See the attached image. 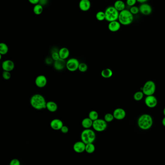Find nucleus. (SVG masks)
<instances>
[{"label": "nucleus", "instance_id": "ea45409f", "mask_svg": "<svg viewBox=\"0 0 165 165\" xmlns=\"http://www.w3.org/2000/svg\"><path fill=\"white\" fill-rule=\"evenodd\" d=\"M48 3V0H40L39 1V4H40L41 5L44 6L46 5Z\"/></svg>", "mask_w": 165, "mask_h": 165}, {"label": "nucleus", "instance_id": "4be33fe9", "mask_svg": "<svg viewBox=\"0 0 165 165\" xmlns=\"http://www.w3.org/2000/svg\"><path fill=\"white\" fill-rule=\"evenodd\" d=\"M114 7L118 11H122L125 8V4L122 0H117L115 1L114 4Z\"/></svg>", "mask_w": 165, "mask_h": 165}, {"label": "nucleus", "instance_id": "7ed1b4c3", "mask_svg": "<svg viewBox=\"0 0 165 165\" xmlns=\"http://www.w3.org/2000/svg\"><path fill=\"white\" fill-rule=\"evenodd\" d=\"M121 25L127 26L131 24L134 20V16L130 10L124 9L119 12L118 19Z\"/></svg>", "mask_w": 165, "mask_h": 165}, {"label": "nucleus", "instance_id": "37998d69", "mask_svg": "<svg viewBox=\"0 0 165 165\" xmlns=\"http://www.w3.org/2000/svg\"><path fill=\"white\" fill-rule=\"evenodd\" d=\"M163 114H164V116H165V108H164V110H163Z\"/></svg>", "mask_w": 165, "mask_h": 165}, {"label": "nucleus", "instance_id": "c85d7f7f", "mask_svg": "<svg viewBox=\"0 0 165 165\" xmlns=\"http://www.w3.org/2000/svg\"><path fill=\"white\" fill-rule=\"evenodd\" d=\"M143 93V91H139L134 95V99L136 100V101H140L141 100L143 99V97L144 96Z\"/></svg>", "mask_w": 165, "mask_h": 165}, {"label": "nucleus", "instance_id": "a211bd4d", "mask_svg": "<svg viewBox=\"0 0 165 165\" xmlns=\"http://www.w3.org/2000/svg\"><path fill=\"white\" fill-rule=\"evenodd\" d=\"M121 24L118 20L110 22L108 23V29L111 32H116L121 28Z\"/></svg>", "mask_w": 165, "mask_h": 165}, {"label": "nucleus", "instance_id": "2eb2a0df", "mask_svg": "<svg viewBox=\"0 0 165 165\" xmlns=\"http://www.w3.org/2000/svg\"><path fill=\"white\" fill-rule=\"evenodd\" d=\"M63 125V121L59 119H54L51 121L50 123L51 128L54 130H60Z\"/></svg>", "mask_w": 165, "mask_h": 165}, {"label": "nucleus", "instance_id": "4468645a", "mask_svg": "<svg viewBox=\"0 0 165 165\" xmlns=\"http://www.w3.org/2000/svg\"><path fill=\"white\" fill-rule=\"evenodd\" d=\"M1 67L4 71H7L11 72L15 68V64L14 62L10 60H4L2 63Z\"/></svg>", "mask_w": 165, "mask_h": 165}, {"label": "nucleus", "instance_id": "5701e85b", "mask_svg": "<svg viewBox=\"0 0 165 165\" xmlns=\"http://www.w3.org/2000/svg\"><path fill=\"white\" fill-rule=\"evenodd\" d=\"M101 76L104 78H110L113 75V72L110 68H106L101 71Z\"/></svg>", "mask_w": 165, "mask_h": 165}, {"label": "nucleus", "instance_id": "f704fd0d", "mask_svg": "<svg viewBox=\"0 0 165 165\" xmlns=\"http://www.w3.org/2000/svg\"><path fill=\"white\" fill-rule=\"evenodd\" d=\"M10 165H20V162L19 159L16 158L13 159L10 161Z\"/></svg>", "mask_w": 165, "mask_h": 165}, {"label": "nucleus", "instance_id": "4c0bfd02", "mask_svg": "<svg viewBox=\"0 0 165 165\" xmlns=\"http://www.w3.org/2000/svg\"><path fill=\"white\" fill-rule=\"evenodd\" d=\"M53 60L52 59V58L51 57H47L45 60V63H47L48 65L49 64H52L53 62Z\"/></svg>", "mask_w": 165, "mask_h": 165}, {"label": "nucleus", "instance_id": "cd10ccee", "mask_svg": "<svg viewBox=\"0 0 165 165\" xmlns=\"http://www.w3.org/2000/svg\"><path fill=\"white\" fill-rule=\"evenodd\" d=\"M99 117V113L96 110H92L89 113L88 117L93 121L98 119Z\"/></svg>", "mask_w": 165, "mask_h": 165}, {"label": "nucleus", "instance_id": "ddd939ff", "mask_svg": "<svg viewBox=\"0 0 165 165\" xmlns=\"http://www.w3.org/2000/svg\"><path fill=\"white\" fill-rule=\"evenodd\" d=\"M114 117L117 120H123L126 116V112L123 108H117L114 110Z\"/></svg>", "mask_w": 165, "mask_h": 165}, {"label": "nucleus", "instance_id": "e433bc0d", "mask_svg": "<svg viewBox=\"0 0 165 165\" xmlns=\"http://www.w3.org/2000/svg\"><path fill=\"white\" fill-rule=\"evenodd\" d=\"M60 131H61V132L63 134H67L69 131V128H68L67 126L63 125V126L60 129Z\"/></svg>", "mask_w": 165, "mask_h": 165}, {"label": "nucleus", "instance_id": "412c9836", "mask_svg": "<svg viewBox=\"0 0 165 165\" xmlns=\"http://www.w3.org/2000/svg\"><path fill=\"white\" fill-rule=\"evenodd\" d=\"M93 122L89 117L85 118L81 122V125L84 129H89L92 127Z\"/></svg>", "mask_w": 165, "mask_h": 165}, {"label": "nucleus", "instance_id": "393cba45", "mask_svg": "<svg viewBox=\"0 0 165 165\" xmlns=\"http://www.w3.org/2000/svg\"><path fill=\"white\" fill-rule=\"evenodd\" d=\"M9 51V48L7 44L4 43H1L0 44V54L5 55Z\"/></svg>", "mask_w": 165, "mask_h": 165}, {"label": "nucleus", "instance_id": "f03ea898", "mask_svg": "<svg viewBox=\"0 0 165 165\" xmlns=\"http://www.w3.org/2000/svg\"><path fill=\"white\" fill-rule=\"evenodd\" d=\"M137 125L140 128L143 130H148L153 125V119L150 115L144 114L141 115L137 120Z\"/></svg>", "mask_w": 165, "mask_h": 165}, {"label": "nucleus", "instance_id": "0eeeda50", "mask_svg": "<svg viewBox=\"0 0 165 165\" xmlns=\"http://www.w3.org/2000/svg\"><path fill=\"white\" fill-rule=\"evenodd\" d=\"M107 126V122L104 119H98L93 121L92 127L93 130L99 132H101L106 130Z\"/></svg>", "mask_w": 165, "mask_h": 165}, {"label": "nucleus", "instance_id": "a878e982", "mask_svg": "<svg viewBox=\"0 0 165 165\" xmlns=\"http://www.w3.org/2000/svg\"><path fill=\"white\" fill-rule=\"evenodd\" d=\"M96 147L93 143L86 144L85 152L88 154H93L95 151Z\"/></svg>", "mask_w": 165, "mask_h": 165}, {"label": "nucleus", "instance_id": "39448f33", "mask_svg": "<svg viewBox=\"0 0 165 165\" xmlns=\"http://www.w3.org/2000/svg\"><path fill=\"white\" fill-rule=\"evenodd\" d=\"M119 12L113 7H109L106 8L105 13L106 16V20L107 22H111L118 19Z\"/></svg>", "mask_w": 165, "mask_h": 165}, {"label": "nucleus", "instance_id": "2f4dec72", "mask_svg": "<svg viewBox=\"0 0 165 165\" xmlns=\"http://www.w3.org/2000/svg\"><path fill=\"white\" fill-rule=\"evenodd\" d=\"M130 11L131 12V13L134 15H137L140 12V9L138 7L134 5L133 7H130Z\"/></svg>", "mask_w": 165, "mask_h": 165}, {"label": "nucleus", "instance_id": "58836bf2", "mask_svg": "<svg viewBox=\"0 0 165 165\" xmlns=\"http://www.w3.org/2000/svg\"><path fill=\"white\" fill-rule=\"evenodd\" d=\"M39 1L40 0H28L29 3L32 4H34V5H35V4H39Z\"/></svg>", "mask_w": 165, "mask_h": 165}, {"label": "nucleus", "instance_id": "79ce46f5", "mask_svg": "<svg viewBox=\"0 0 165 165\" xmlns=\"http://www.w3.org/2000/svg\"><path fill=\"white\" fill-rule=\"evenodd\" d=\"M162 124L163 125V126L165 127V116L164 118L162 120Z\"/></svg>", "mask_w": 165, "mask_h": 165}, {"label": "nucleus", "instance_id": "72a5a7b5", "mask_svg": "<svg viewBox=\"0 0 165 165\" xmlns=\"http://www.w3.org/2000/svg\"><path fill=\"white\" fill-rule=\"evenodd\" d=\"M52 58L53 60H57L60 59L59 54V51H53L52 53Z\"/></svg>", "mask_w": 165, "mask_h": 165}, {"label": "nucleus", "instance_id": "1a4fd4ad", "mask_svg": "<svg viewBox=\"0 0 165 165\" xmlns=\"http://www.w3.org/2000/svg\"><path fill=\"white\" fill-rule=\"evenodd\" d=\"M158 99L153 95L148 96L145 99V103L149 108H154L158 105Z\"/></svg>", "mask_w": 165, "mask_h": 165}, {"label": "nucleus", "instance_id": "423d86ee", "mask_svg": "<svg viewBox=\"0 0 165 165\" xmlns=\"http://www.w3.org/2000/svg\"><path fill=\"white\" fill-rule=\"evenodd\" d=\"M141 89L146 96L154 95L156 90V85L153 81H148L145 82Z\"/></svg>", "mask_w": 165, "mask_h": 165}, {"label": "nucleus", "instance_id": "f3484780", "mask_svg": "<svg viewBox=\"0 0 165 165\" xmlns=\"http://www.w3.org/2000/svg\"><path fill=\"white\" fill-rule=\"evenodd\" d=\"M66 62L65 60L60 58L57 60H54L53 66L56 70H63L65 68V67H66Z\"/></svg>", "mask_w": 165, "mask_h": 165}, {"label": "nucleus", "instance_id": "b1692460", "mask_svg": "<svg viewBox=\"0 0 165 165\" xmlns=\"http://www.w3.org/2000/svg\"><path fill=\"white\" fill-rule=\"evenodd\" d=\"M43 6L40 4H38L34 5L33 8V12L36 15H40L43 13Z\"/></svg>", "mask_w": 165, "mask_h": 165}, {"label": "nucleus", "instance_id": "9b49d317", "mask_svg": "<svg viewBox=\"0 0 165 165\" xmlns=\"http://www.w3.org/2000/svg\"><path fill=\"white\" fill-rule=\"evenodd\" d=\"M140 12L143 15H149L152 13V8L151 6L147 4V3H143L139 7Z\"/></svg>", "mask_w": 165, "mask_h": 165}, {"label": "nucleus", "instance_id": "f257e3e1", "mask_svg": "<svg viewBox=\"0 0 165 165\" xmlns=\"http://www.w3.org/2000/svg\"><path fill=\"white\" fill-rule=\"evenodd\" d=\"M30 104L33 108L37 110H44L46 108L47 103L45 97L40 94H34L31 97Z\"/></svg>", "mask_w": 165, "mask_h": 165}, {"label": "nucleus", "instance_id": "c9c22d12", "mask_svg": "<svg viewBox=\"0 0 165 165\" xmlns=\"http://www.w3.org/2000/svg\"><path fill=\"white\" fill-rule=\"evenodd\" d=\"M137 2V0H126V4L129 7H133Z\"/></svg>", "mask_w": 165, "mask_h": 165}, {"label": "nucleus", "instance_id": "a19ab883", "mask_svg": "<svg viewBox=\"0 0 165 165\" xmlns=\"http://www.w3.org/2000/svg\"><path fill=\"white\" fill-rule=\"evenodd\" d=\"M149 0H137V1L139 2V3H140V4H143V3H146Z\"/></svg>", "mask_w": 165, "mask_h": 165}, {"label": "nucleus", "instance_id": "bb28decb", "mask_svg": "<svg viewBox=\"0 0 165 165\" xmlns=\"http://www.w3.org/2000/svg\"><path fill=\"white\" fill-rule=\"evenodd\" d=\"M96 19L99 22H102L104 20H106V16H105V12L99 11L96 14Z\"/></svg>", "mask_w": 165, "mask_h": 165}, {"label": "nucleus", "instance_id": "6ab92c4d", "mask_svg": "<svg viewBox=\"0 0 165 165\" xmlns=\"http://www.w3.org/2000/svg\"><path fill=\"white\" fill-rule=\"evenodd\" d=\"M59 54L60 59L66 60L69 56L70 51L67 48L63 47L59 50Z\"/></svg>", "mask_w": 165, "mask_h": 165}, {"label": "nucleus", "instance_id": "20e7f679", "mask_svg": "<svg viewBox=\"0 0 165 165\" xmlns=\"http://www.w3.org/2000/svg\"><path fill=\"white\" fill-rule=\"evenodd\" d=\"M81 140L85 143H93L96 139V134L95 131L91 129H85L81 134Z\"/></svg>", "mask_w": 165, "mask_h": 165}, {"label": "nucleus", "instance_id": "f8f14e48", "mask_svg": "<svg viewBox=\"0 0 165 165\" xmlns=\"http://www.w3.org/2000/svg\"><path fill=\"white\" fill-rule=\"evenodd\" d=\"M86 144L83 143L82 140L77 141L73 145V150L75 152L78 154H81L85 151Z\"/></svg>", "mask_w": 165, "mask_h": 165}, {"label": "nucleus", "instance_id": "dca6fc26", "mask_svg": "<svg viewBox=\"0 0 165 165\" xmlns=\"http://www.w3.org/2000/svg\"><path fill=\"white\" fill-rule=\"evenodd\" d=\"M78 7L82 11H88L91 8V1L90 0H81L78 4Z\"/></svg>", "mask_w": 165, "mask_h": 165}, {"label": "nucleus", "instance_id": "aec40b11", "mask_svg": "<svg viewBox=\"0 0 165 165\" xmlns=\"http://www.w3.org/2000/svg\"><path fill=\"white\" fill-rule=\"evenodd\" d=\"M58 107L57 104L54 101H48L46 105V108L51 112H55L58 110Z\"/></svg>", "mask_w": 165, "mask_h": 165}, {"label": "nucleus", "instance_id": "473e14b6", "mask_svg": "<svg viewBox=\"0 0 165 165\" xmlns=\"http://www.w3.org/2000/svg\"><path fill=\"white\" fill-rule=\"evenodd\" d=\"M2 77L5 80H9L11 77V74L9 71H4L2 74Z\"/></svg>", "mask_w": 165, "mask_h": 165}, {"label": "nucleus", "instance_id": "6e6552de", "mask_svg": "<svg viewBox=\"0 0 165 165\" xmlns=\"http://www.w3.org/2000/svg\"><path fill=\"white\" fill-rule=\"evenodd\" d=\"M79 63L78 60L76 58H70L67 60L66 67L70 72H75L78 70Z\"/></svg>", "mask_w": 165, "mask_h": 165}, {"label": "nucleus", "instance_id": "c756f323", "mask_svg": "<svg viewBox=\"0 0 165 165\" xmlns=\"http://www.w3.org/2000/svg\"><path fill=\"white\" fill-rule=\"evenodd\" d=\"M87 69H88V66L86 63H79L78 70L80 72L84 73L86 72Z\"/></svg>", "mask_w": 165, "mask_h": 165}, {"label": "nucleus", "instance_id": "7c9ffc66", "mask_svg": "<svg viewBox=\"0 0 165 165\" xmlns=\"http://www.w3.org/2000/svg\"><path fill=\"white\" fill-rule=\"evenodd\" d=\"M114 117L113 114L108 113L106 114L104 116V120L107 122H111L114 120Z\"/></svg>", "mask_w": 165, "mask_h": 165}, {"label": "nucleus", "instance_id": "9d476101", "mask_svg": "<svg viewBox=\"0 0 165 165\" xmlns=\"http://www.w3.org/2000/svg\"><path fill=\"white\" fill-rule=\"evenodd\" d=\"M47 78L44 75H40L36 78L35 79V84L36 86L40 88L45 87L47 84Z\"/></svg>", "mask_w": 165, "mask_h": 165}]
</instances>
